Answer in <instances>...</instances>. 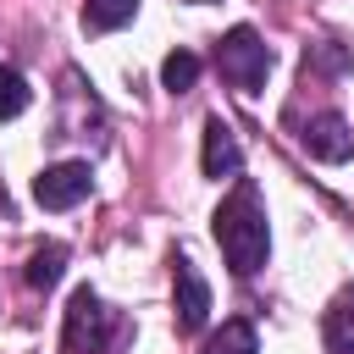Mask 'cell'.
<instances>
[{
  "label": "cell",
  "mask_w": 354,
  "mask_h": 354,
  "mask_svg": "<svg viewBox=\"0 0 354 354\" xmlns=\"http://www.w3.org/2000/svg\"><path fill=\"white\" fill-rule=\"evenodd\" d=\"M28 100H33L28 77H22V72H11V66H0V122L22 116V111H28Z\"/></svg>",
  "instance_id": "4fadbf2b"
},
{
  "label": "cell",
  "mask_w": 354,
  "mask_h": 354,
  "mask_svg": "<svg viewBox=\"0 0 354 354\" xmlns=\"http://www.w3.org/2000/svg\"><path fill=\"white\" fill-rule=\"evenodd\" d=\"M216 66H221V77L238 88V94H260L266 88V72H271V50H266V39L254 33V28H227L221 33V44H216Z\"/></svg>",
  "instance_id": "7a4b0ae2"
},
{
  "label": "cell",
  "mask_w": 354,
  "mask_h": 354,
  "mask_svg": "<svg viewBox=\"0 0 354 354\" xmlns=\"http://www.w3.org/2000/svg\"><path fill=\"white\" fill-rule=\"evenodd\" d=\"M199 83V55L194 50H171L166 61H160V88L166 94H188Z\"/></svg>",
  "instance_id": "8fae6325"
},
{
  "label": "cell",
  "mask_w": 354,
  "mask_h": 354,
  "mask_svg": "<svg viewBox=\"0 0 354 354\" xmlns=\"http://www.w3.org/2000/svg\"><path fill=\"white\" fill-rule=\"evenodd\" d=\"M88 188H94L88 160H55V166H44V171L33 177V199H39L44 210H72Z\"/></svg>",
  "instance_id": "5b68a950"
},
{
  "label": "cell",
  "mask_w": 354,
  "mask_h": 354,
  "mask_svg": "<svg viewBox=\"0 0 354 354\" xmlns=\"http://www.w3.org/2000/svg\"><path fill=\"white\" fill-rule=\"evenodd\" d=\"M61 271H66V249H61V243H39V249L28 254V266H22V277H28V288H33V293L55 288V282H61Z\"/></svg>",
  "instance_id": "ba28073f"
},
{
  "label": "cell",
  "mask_w": 354,
  "mask_h": 354,
  "mask_svg": "<svg viewBox=\"0 0 354 354\" xmlns=\"http://www.w3.org/2000/svg\"><path fill=\"white\" fill-rule=\"evenodd\" d=\"M326 343L337 354H354V299H337L326 310Z\"/></svg>",
  "instance_id": "7c38bea8"
},
{
  "label": "cell",
  "mask_w": 354,
  "mask_h": 354,
  "mask_svg": "<svg viewBox=\"0 0 354 354\" xmlns=\"http://www.w3.org/2000/svg\"><path fill=\"white\" fill-rule=\"evenodd\" d=\"M138 17V0H83V28L88 33H116Z\"/></svg>",
  "instance_id": "9c48e42d"
},
{
  "label": "cell",
  "mask_w": 354,
  "mask_h": 354,
  "mask_svg": "<svg viewBox=\"0 0 354 354\" xmlns=\"http://www.w3.org/2000/svg\"><path fill=\"white\" fill-rule=\"evenodd\" d=\"M171 315H177V332H199L210 321V282L188 254L171 260Z\"/></svg>",
  "instance_id": "277c9868"
},
{
  "label": "cell",
  "mask_w": 354,
  "mask_h": 354,
  "mask_svg": "<svg viewBox=\"0 0 354 354\" xmlns=\"http://www.w3.org/2000/svg\"><path fill=\"white\" fill-rule=\"evenodd\" d=\"M210 232H216V243H221L227 266H232L238 277H254V271L266 266V254H271V227H266L260 188H254V183H238V188L216 205Z\"/></svg>",
  "instance_id": "6da1fadb"
},
{
  "label": "cell",
  "mask_w": 354,
  "mask_h": 354,
  "mask_svg": "<svg viewBox=\"0 0 354 354\" xmlns=\"http://www.w3.org/2000/svg\"><path fill=\"white\" fill-rule=\"evenodd\" d=\"M304 149H310L315 160H326V166H343V160L354 155V127H348V116H337V111L310 116V127H304Z\"/></svg>",
  "instance_id": "8992f818"
},
{
  "label": "cell",
  "mask_w": 354,
  "mask_h": 354,
  "mask_svg": "<svg viewBox=\"0 0 354 354\" xmlns=\"http://www.w3.org/2000/svg\"><path fill=\"white\" fill-rule=\"evenodd\" d=\"M205 354H260V337H254L249 321H221L205 337Z\"/></svg>",
  "instance_id": "30bf717a"
},
{
  "label": "cell",
  "mask_w": 354,
  "mask_h": 354,
  "mask_svg": "<svg viewBox=\"0 0 354 354\" xmlns=\"http://www.w3.org/2000/svg\"><path fill=\"white\" fill-rule=\"evenodd\" d=\"M111 326H116V315L105 310V299H100L94 288H72L61 343H66L72 354H100V348H105V337H111Z\"/></svg>",
  "instance_id": "3957f363"
},
{
  "label": "cell",
  "mask_w": 354,
  "mask_h": 354,
  "mask_svg": "<svg viewBox=\"0 0 354 354\" xmlns=\"http://www.w3.org/2000/svg\"><path fill=\"white\" fill-rule=\"evenodd\" d=\"M199 166H205V177H238L243 171V149H238V138H232V127L221 122V116H210L205 122V149H199Z\"/></svg>",
  "instance_id": "52a82bcc"
}]
</instances>
